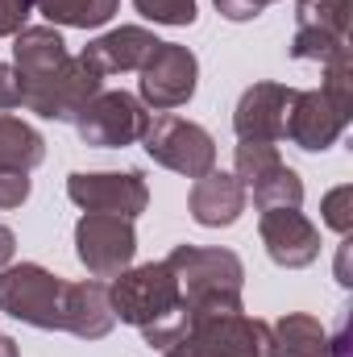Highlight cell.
<instances>
[{
	"label": "cell",
	"instance_id": "22",
	"mask_svg": "<svg viewBox=\"0 0 353 357\" xmlns=\"http://www.w3.org/2000/svg\"><path fill=\"white\" fill-rule=\"evenodd\" d=\"M33 8L50 21V25H67V29H100L117 17L121 0H33Z\"/></svg>",
	"mask_w": 353,
	"mask_h": 357
},
{
	"label": "cell",
	"instance_id": "30",
	"mask_svg": "<svg viewBox=\"0 0 353 357\" xmlns=\"http://www.w3.org/2000/svg\"><path fill=\"white\" fill-rule=\"evenodd\" d=\"M337 282L341 287H350L353 278H350V237L341 241V254H337Z\"/></svg>",
	"mask_w": 353,
	"mask_h": 357
},
{
	"label": "cell",
	"instance_id": "13",
	"mask_svg": "<svg viewBox=\"0 0 353 357\" xmlns=\"http://www.w3.org/2000/svg\"><path fill=\"white\" fill-rule=\"evenodd\" d=\"M195 84H200V59L179 42H158V50L142 67V84H137L142 96L137 100L154 112H171L195 96Z\"/></svg>",
	"mask_w": 353,
	"mask_h": 357
},
{
	"label": "cell",
	"instance_id": "32",
	"mask_svg": "<svg viewBox=\"0 0 353 357\" xmlns=\"http://www.w3.org/2000/svg\"><path fill=\"white\" fill-rule=\"evenodd\" d=\"M266 4H274V0H266Z\"/></svg>",
	"mask_w": 353,
	"mask_h": 357
},
{
	"label": "cell",
	"instance_id": "29",
	"mask_svg": "<svg viewBox=\"0 0 353 357\" xmlns=\"http://www.w3.org/2000/svg\"><path fill=\"white\" fill-rule=\"evenodd\" d=\"M13 254H17V233L0 225V270H4L8 262H13Z\"/></svg>",
	"mask_w": 353,
	"mask_h": 357
},
{
	"label": "cell",
	"instance_id": "15",
	"mask_svg": "<svg viewBox=\"0 0 353 357\" xmlns=\"http://www.w3.org/2000/svg\"><path fill=\"white\" fill-rule=\"evenodd\" d=\"M291 96L295 88L287 84H250L241 91L237 108H233V133L237 142H283L287 133V108H291Z\"/></svg>",
	"mask_w": 353,
	"mask_h": 357
},
{
	"label": "cell",
	"instance_id": "26",
	"mask_svg": "<svg viewBox=\"0 0 353 357\" xmlns=\"http://www.w3.org/2000/svg\"><path fill=\"white\" fill-rule=\"evenodd\" d=\"M29 13H33V0H0V38L21 33Z\"/></svg>",
	"mask_w": 353,
	"mask_h": 357
},
{
	"label": "cell",
	"instance_id": "7",
	"mask_svg": "<svg viewBox=\"0 0 353 357\" xmlns=\"http://www.w3.org/2000/svg\"><path fill=\"white\" fill-rule=\"evenodd\" d=\"M96 91H104V75H96L80 54H67L42 79L21 84V96H25L21 108H29L42 121H75L80 108L88 104Z\"/></svg>",
	"mask_w": 353,
	"mask_h": 357
},
{
	"label": "cell",
	"instance_id": "25",
	"mask_svg": "<svg viewBox=\"0 0 353 357\" xmlns=\"http://www.w3.org/2000/svg\"><path fill=\"white\" fill-rule=\"evenodd\" d=\"M29 191H33V183H29L25 171H4V167H0V212L21 208V204L29 199Z\"/></svg>",
	"mask_w": 353,
	"mask_h": 357
},
{
	"label": "cell",
	"instance_id": "17",
	"mask_svg": "<svg viewBox=\"0 0 353 357\" xmlns=\"http://www.w3.org/2000/svg\"><path fill=\"white\" fill-rule=\"evenodd\" d=\"M154 50H158V38L150 29L121 25V29H108L96 42H88L80 50V59L88 63L96 75H125V71H142Z\"/></svg>",
	"mask_w": 353,
	"mask_h": 357
},
{
	"label": "cell",
	"instance_id": "31",
	"mask_svg": "<svg viewBox=\"0 0 353 357\" xmlns=\"http://www.w3.org/2000/svg\"><path fill=\"white\" fill-rule=\"evenodd\" d=\"M329 345H333V357H345V349H350V324H341L337 337H329Z\"/></svg>",
	"mask_w": 353,
	"mask_h": 357
},
{
	"label": "cell",
	"instance_id": "5",
	"mask_svg": "<svg viewBox=\"0 0 353 357\" xmlns=\"http://www.w3.org/2000/svg\"><path fill=\"white\" fill-rule=\"evenodd\" d=\"M67 278L38 262H8L0 270V312L42 333H67Z\"/></svg>",
	"mask_w": 353,
	"mask_h": 357
},
{
	"label": "cell",
	"instance_id": "1",
	"mask_svg": "<svg viewBox=\"0 0 353 357\" xmlns=\"http://www.w3.org/2000/svg\"><path fill=\"white\" fill-rule=\"evenodd\" d=\"M150 349L167 357H274L270 324L246 312H220L200 320H171L167 328L142 333Z\"/></svg>",
	"mask_w": 353,
	"mask_h": 357
},
{
	"label": "cell",
	"instance_id": "6",
	"mask_svg": "<svg viewBox=\"0 0 353 357\" xmlns=\"http://www.w3.org/2000/svg\"><path fill=\"white\" fill-rule=\"evenodd\" d=\"M142 146H146V154L158 167H167V171H175L183 178H200L208 171H216V142H212V133L204 125H195V121L175 116V112L150 116V125L142 133Z\"/></svg>",
	"mask_w": 353,
	"mask_h": 357
},
{
	"label": "cell",
	"instance_id": "23",
	"mask_svg": "<svg viewBox=\"0 0 353 357\" xmlns=\"http://www.w3.org/2000/svg\"><path fill=\"white\" fill-rule=\"evenodd\" d=\"M133 8L154 25H195V0H133Z\"/></svg>",
	"mask_w": 353,
	"mask_h": 357
},
{
	"label": "cell",
	"instance_id": "27",
	"mask_svg": "<svg viewBox=\"0 0 353 357\" xmlns=\"http://www.w3.org/2000/svg\"><path fill=\"white\" fill-rule=\"evenodd\" d=\"M216 4V13L225 17V21H254V17H262L266 8V0H212Z\"/></svg>",
	"mask_w": 353,
	"mask_h": 357
},
{
	"label": "cell",
	"instance_id": "10",
	"mask_svg": "<svg viewBox=\"0 0 353 357\" xmlns=\"http://www.w3.org/2000/svg\"><path fill=\"white\" fill-rule=\"evenodd\" d=\"M233 175L246 183V191H254L258 212L262 208H299L303 204V178L295 167L283 162L278 146L270 142H241L233 154Z\"/></svg>",
	"mask_w": 353,
	"mask_h": 357
},
{
	"label": "cell",
	"instance_id": "8",
	"mask_svg": "<svg viewBox=\"0 0 353 357\" xmlns=\"http://www.w3.org/2000/svg\"><path fill=\"white\" fill-rule=\"evenodd\" d=\"M80 142L96 150H125L133 142H142L146 125H150V108L133 96V91H96L88 104L80 108V116L71 121Z\"/></svg>",
	"mask_w": 353,
	"mask_h": 357
},
{
	"label": "cell",
	"instance_id": "9",
	"mask_svg": "<svg viewBox=\"0 0 353 357\" xmlns=\"http://www.w3.org/2000/svg\"><path fill=\"white\" fill-rule=\"evenodd\" d=\"M350 17L353 0H295V38L291 59L299 63H333L350 50Z\"/></svg>",
	"mask_w": 353,
	"mask_h": 357
},
{
	"label": "cell",
	"instance_id": "4",
	"mask_svg": "<svg viewBox=\"0 0 353 357\" xmlns=\"http://www.w3.org/2000/svg\"><path fill=\"white\" fill-rule=\"evenodd\" d=\"M108 299H112V316L121 324H133L137 333L167 328L183 307V291H179V278L167 258L121 270L108 282Z\"/></svg>",
	"mask_w": 353,
	"mask_h": 357
},
{
	"label": "cell",
	"instance_id": "11",
	"mask_svg": "<svg viewBox=\"0 0 353 357\" xmlns=\"http://www.w3.org/2000/svg\"><path fill=\"white\" fill-rule=\"evenodd\" d=\"M137 233L133 220L108 216V212H84L75 225V258L84 262L91 278H117L121 270L133 266Z\"/></svg>",
	"mask_w": 353,
	"mask_h": 357
},
{
	"label": "cell",
	"instance_id": "12",
	"mask_svg": "<svg viewBox=\"0 0 353 357\" xmlns=\"http://www.w3.org/2000/svg\"><path fill=\"white\" fill-rule=\"evenodd\" d=\"M67 199L84 212L137 220L150 204V187L142 171H75L67 178Z\"/></svg>",
	"mask_w": 353,
	"mask_h": 357
},
{
	"label": "cell",
	"instance_id": "16",
	"mask_svg": "<svg viewBox=\"0 0 353 357\" xmlns=\"http://www.w3.org/2000/svg\"><path fill=\"white\" fill-rule=\"evenodd\" d=\"M250 204V191L237 175H225V171H208L191 183V195H187V212L200 229H229L241 220Z\"/></svg>",
	"mask_w": 353,
	"mask_h": 357
},
{
	"label": "cell",
	"instance_id": "18",
	"mask_svg": "<svg viewBox=\"0 0 353 357\" xmlns=\"http://www.w3.org/2000/svg\"><path fill=\"white\" fill-rule=\"evenodd\" d=\"M117 316H112V299H108V282L88 278V282H71L67 291V333L80 341H104L112 333Z\"/></svg>",
	"mask_w": 353,
	"mask_h": 357
},
{
	"label": "cell",
	"instance_id": "21",
	"mask_svg": "<svg viewBox=\"0 0 353 357\" xmlns=\"http://www.w3.org/2000/svg\"><path fill=\"white\" fill-rule=\"evenodd\" d=\"M42 158H46V137L17 116H0V167L29 175L33 167H42Z\"/></svg>",
	"mask_w": 353,
	"mask_h": 357
},
{
	"label": "cell",
	"instance_id": "3",
	"mask_svg": "<svg viewBox=\"0 0 353 357\" xmlns=\"http://www.w3.org/2000/svg\"><path fill=\"white\" fill-rule=\"evenodd\" d=\"M171 270L183 291L179 320H200V316H220V312H241V287L246 266L233 250H204V245H175Z\"/></svg>",
	"mask_w": 353,
	"mask_h": 357
},
{
	"label": "cell",
	"instance_id": "24",
	"mask_svg": "<svg viewBox=\"0 0 353 357\" xmlns=\"http://www.w3.org/2000/svg\"><path fill=\"white\" fill-rule=\"evenodd\" d=\"M320 212H324V225H329L333 233H341V237H350V229H353V187H350V183H341V187H333V191L324 195V204H320Z\"/></svg>",
	"mask_w": 353,
	"mask_h": 357
},
{
	"label": "cell",
	"instance_id": "20",
	"mask_svg": "<svg viewBox=\"0 0 353 357\" xmlns=\"http://www.w3.org/2000/svg\"><path fill=\"white\" fill-rule=\"evenodd\" d=\"M274 333V357H333L329 328L308 312H287L270 324Z\"/></svg>",
	"mask_w": 353,
	"mask_h": 357
},
{
	"label": "cell",
	"instance_id": "28",
	"mask_svg": "<svg viewBox=\"0 0 353 357\" xmlns=\"http://www.w3.org/2000/svg\"><path fill=\"white\" fill-rule=\"evenodd\" d=\"M21 75H17V67L13 63H0V112H13V108H21Z\"/></svg>",
	"mask_w": 353,
	"mask_h": 357
},
{
	"label": "cell",
	"instance_id": "14",
	"mask_svg": "<svg viewBox=\"0 0 353 357\" xmlns=\"http://www.w3.org/2000/svg\"><path fill=\"white\" fill-rule=\"evenodd\" d=\"M258 233L270 262L283 270H303L320 258V229L299 208H262Z\"/></svg>",
	"mask_w": 353,
	"mask_h": 357
},
{
	"label": "cell",
	"instance_id": "19",
	"mask_svg": "<svg viewBox=\"0 0 353 357\" xmlns=\"http://www.w3.org/2000/svg\"><path fill=\"white\" fill-rule=\"evenodd\" d=\"M63 59H67V42L54 25H25L21 33H13V67H17L21 84L42 79Z\"/></svg>",
	"mask_w": 353,
	"mask_h": 357
},
{
	"label": "cell",
	"instance_id": "2",
	"mask_svg": "<svg viewBox=\"0 0 353 357\" xmlns=\"http://www.w3.org/2000/svg\"><path fill=\"white\" fill-rule=\"evenodd\" d=\"M353 116V59L350 50L324 63V84L312 91H295L287 108V142L308 154H324L341 142Z\"/></svg>",
	"mask_w": 353,
	"mask_h": 357
}]
</instances>
